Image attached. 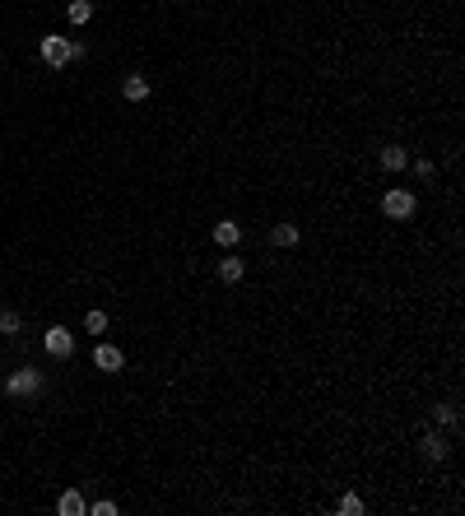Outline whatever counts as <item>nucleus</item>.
I'll return each instance as SVG.
<instances>
[{"mask_svg": "<svg viewBox=\"0 0 465 516\" xmlns=\"http://www.w3.org/2000/svg\"><path fill=\"white\" fill-rule=\"evenodd\" d=\"M37 381H42L37 368H24V372H15L10 381H5V391H10V395H28V391H37Z\"/></svg>", "mask_w": 465, "mask_h": 516, "instance_id": "39448f33", "label": "nucleus"}, {"mask_svg": "<svg viewBox=\"0 0 465 516\" xmlns=\"http://www.w3.org/2000/svg\"><path fill=\"white\" fill-rule=\"evenodd\" d=\"M56 512H61V516H79V512H89V507H84V498H79V493H61Z\"/></svg>", "mask_w": 465, "mask_h": 516, "instance_id": "9d476101", "label": "nucleus"}, {"mask_svg": "<svg viewBox=\"0 0 465 516\" xmlns=\"http://www.w3.org/2000/svg\"><path fill=\"white\" fill-rule=\"evenodd\" d=\"M42 344H46L51 359H70V349H75V340H70V330H65V326H51L42 335Z\"/></svg>", "mask_w": 465, "mask_h": 516, "instance_id": "7ed1b4c3", "label": "nucleus"}, {"mask_svg": "<svg viewBox=\"0 0 465 516\" xmlns=\"http://www.w3.org/2000/svg\"><path fill=\"white\" fill-rule=\"evenodd\" d=\"M121 94L130 98V103H144V98H149V79H144V75H126Z\"/></svg>", "mask_w": 465, "mask_h": 516, "instance_id": "423d86ee", "label": "nucleus"}, {"mask_svg": "<svg viewBox=\"0 0 465 516\" xmlns=\"http://www.w3.org/2000/svg\"><path fill=\"white\" fill-rule=\"evenodd\" d=\"M219 280L237 284V280H242V261H237V256H223V261H219Z\"/></svg>", "mask_w": 465, "mask_h": 516, "instance_id": "9b49d317", "label": "nucleus"}, {"mask_svg": "<svg viewBox=\"0 0 465 516\" xmlns=\"http://www.w3.org/2000/svg\"><path fill=\"white\" fill-rule=\"evenodd\" d=\"M75 56H84V47L79 42H65V37H42V61L46 65H65V61H75Z\"/></svg>", "mask_w": 465, "mask_h": 516, "instance_id": "f257e3e1", "label": "nucleus"}, {"mask_svg": "<svg viewBox=\"0 0 465 516\" xmlns=\"http://www.w3.org/2000/svg\"><path fill=\"white\" fill-rule=\"evenodd\" d=\"M65 15H70V24H89L93 5H89V0H70V10H65Z\"/></svg>", "mask_w": 465, "mask_h": 516, "instance_id": "f8f14e48", "label": "nucleus"}, {"mask_svg": "<svg viewBox=\"0 0 465 516\" xmlns=\"http://www.w3.org/2000/svg\"><path fill=\"white\" fill-rule=\"evenodd\" d=\"M121 349H117V344H98V349H93V368H98V372H121Z\"/></svg>", "mask_w": 465, "mask_h": 516, "instance_id": "20e7f679", "label": "nucleus"}, {"mask_svg": "<svg viewBox=\"0 0 465 516\" xmlns=\"http://www.w3.org/2000/svg\"><path fill=\"white\" fill-rule=\"evenodd\" d=\"M340 512H344V516H358V512H363V498H358V493H344V498H340Z\"/></svg>", "mask_w": 465, "mask_h": 516, "instance_id": "2eb2a0df", "label": "nucleus"}, {"mask_svg": "<svg viewBox=\"0 0 465 516\" xmlns=\"http://www.w3.org/2000/svg\"><path fill=\"white\" fill-rule=\"evenodd\" d=\"M19 330V312H0V335H15Z\"/></svg>", "mask_w": 465, "mask_h": 516, "instance_id": "dca6fc26", "label": "nucleus"}, {"mask_svg": "<svg viewBox=\"0 0 465 516\" xmlns=\"http://www.w3.org/2000/svg\"><path fill=\"white\" fill-rule=\"evenodd\" d=\"M382 209H387V219H409L414 214V196L409 191H387V200H382Z\"/></svg>", "mask_w": 465, "mask_h": 516, "instance_id": "f03ea898", "label": "nucleus"}, {"mask_svg": "<svg viewBox=\"0 0 465 516\" xmlns=\"http://www.w3.org/2000/svg\"><path fill=\"white\" fill-rule=\"evenodd\" d=\"M93 516H117V502H108V498L93 502Z\"/></svg>", "mask_w": 465, "mask_h": 516, "instance_id": "a211bd4d", "label": "nucleus"}, {"mask_svg": "<svg viewBox=\"0 0 465 516\" xmlns=\"http://www.w3.org/2000/svg\"><path fill=\"white\" fill-rule=\"evenodd\" d=\"M237 237H242V228H237L232 219L214 223V242H219V247H237Z\"/></svg>", "mask_w": 465, "mask_h": 516, "instance_id": "0eeeda50", "label": "nucleus"}, {"mask_svg": "<svg viewBox=\"0 0 465 516\" xmlns=\"http://www.w3.org/2000/svg\"><path fill=\"white\" fill-rule=\"evenodd\" d=\"M433 419H437V423H456V409H451V405H437Z\"/></svg>", "mask_w": 465, "mask_h": 516, "instance_id": "f3484780", "label": "nucleus"}, {"mask_svg": "<svg viewBox=\"0 0 465 516\" xmlns=\"http://www.w3.org/2000/svg\"><path fill=\"white\" fill-rule=\"evenodd\" d=\"M270 242H275V247H294L298 228H294V223H275V228H270Z\"/></svg>", "mask_w": 465, "mask_h": 516, "instance_id": "6e6552de", "label": "nucleus"}, {"mask_svg": "<svg viewBox=\"0 0 465 516\" xmlns=\"http://www.w3.org/2000/svg\"><path fill=\"white\" fill-rule=\"evenodd\" d=\"M84 326H89V335H103V330H108V312H89Z\"/></svg>", "mask_w": 465, "mask_h": 516, "instance_id": "4468645a", "label": "nucleus"}, {"mask_svg": "<svg viewBox=\"0 0 465 516\" xmlns=\"http://www.w3.org/2000/svg\"><path fill=\"white\" fill-rule=\"evenodd\" d=\"M405 163H409V154H405L400 144H391V149H382V168H391V172H400Z\"/></svg>", "mask_w": 465, "mask_h": 516, "instance_id": "1a4fd4ad", "label": "nucleus"}, {"mask_svg": "<svg viewBox=\"0 0 465 516\" xmlns=\"http://www.w3.org/2000/svg\"><path fill=\"white\" fill-rule=\"evenodd\" d=\"M423 456H428V461H442V456H447V442L437 438V433H428V438H423Z\"/></svg>", "mask_w": 465, "mask_h": 516, "instance_id": "ddd939ff", "label": "nucleus"}]
</instances>
